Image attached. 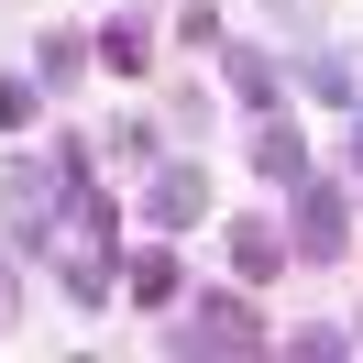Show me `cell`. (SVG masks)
Segmentation results:
<instances>
[{
    "label": "cell",
    "instance_id": "1",
    "mask_svg": "<svg viewBox=\"0 0 363 363\" xmlns=\"http://www.w3.org/2000/svg\"><path fill=\"white\" fill-rule=\"evenodd\" d=\"M187 341H220V352H253L264 330H253V308H242V297H199V330H187Z\"/></svg>",
    "mask_w": 363,
    "mask_h": 363
},
{
    "label": "cell",
    "instance_id": "5",
    "mask_svg": "<svg viewBox=\"0 0 363 363\" xmlns=\"http://www.w3.org/2000/svg\"><path fill=\"white\" fill-rule=\"evenodd\" d=\"M253 165H264V177H297V133H286V121H275V133H253Z\"/></svg>",
    "mask_w": 363,
    "mask_h": 363
},
{
    "label": "cell",
    "instance_id": "8",
    "mask_svg": "<svg viewBox=\"0 0 363 363\" xmlns=\"http://www.w3.org/2000/svg\"><path fill=\"white\" fill-rule=\"evenodd\" d=\"M352 165H363V133H352Z\"/></svg>",
    "mask_w": 363,
    "mask_h": 363
},
{
    "label": "cell",
    "instance_id": "7",
    "mask_svg": "<svg viewBox=\"0 0 363 363\" xmlns=\"http://www.w3.org/2000/svg\"><path fill=\"white\" fill-rule=\"evenodd\" d=\"M0 319H11V264H0Z\"/></svg>",
    "mask_w": 363,
    "mask_h": 363
},
{
    "label": "cell",
    "instance_id": "3",
    "mask_svg": "<svg viewBox=\"0 0 363 363\" xmlns=\"http://www.w3.org/2000/svg\"><path fill=\"white\" fill-rule=\"evenodd\" d=\"M297 242H308V253H341V199H330V187H308V209H297Z\"/></svg>",
    "mask_w": 363,
    "mask_h": 363
},
{
    "label": "cell",
    "instance_id": "6",
    "mask_svg": "<svg viewBox=\"0 0 363 363\" xmlns=\"http://www.w3.org/2000/svg\"><path fill=\"white\" fill-rule=\"evenodd\" d=\"M0 121H11V133L33 121V77H0Z\"/></svg>",
    "mask_w": 363,
    "mask_h": 363
},
{
    "label": "cell",
    "instance_id": "4",
    "mask_svg": "<svg viewBox=\"0 0 363 363\" xmlns=\"http://www.w3.org/2000/svg\"><path fill=\"white\" fill-rule=\"evenodd\" d=\"M231 264H242V275H275V264H286V242H275L264 220H242V231H231Z\"/></svg>",
    "mask_w": 363,
    "mask_h": 363
},
{
    "label": "cell",
    "instance_id": "2",
    "mask_svg": "<svg viewBox=\"0 0 363 363\" xmlns=\"http://www.w3.org/2000/svg\"><path fill=\"white\" fill-rule=\"evenodd\" d=\"M155 209H165V220H199V209H209V177H199V165H165Z\"/></svg>",
    "mask_w": 363,
    "mask_h": 363
}]
</instances>
